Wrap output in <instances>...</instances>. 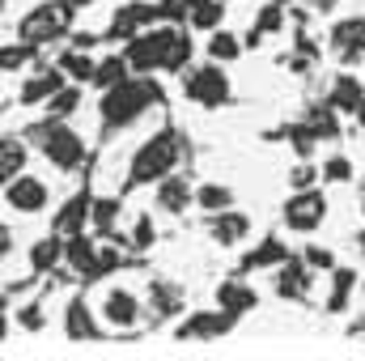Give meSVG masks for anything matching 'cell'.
Here are the masks:
<instances>
[{
    "instance_id": "cell-2",
    "label": "cell",
    "mask_w": 365,
    "mask_h": 361,
    "mask_svg": "<svg viewBox=\"0 0 365 361\" xmlns=\"http://www.w3.org/2000/svg\"><path fill=\"white\" fill-rule=\"evenodd\" d=\"M179 153H182V141H179L175 128L153 132V136L136 149V158H132V166H128V187H145V183L166 179V175L179 166Z\"/></svg>"
},
{
    "instance_id": "cell-37",
    "label": "cell",
    "mask_w": 365,
    "mask_h": 361,
    "mask_svg": "<svg viewBox=\"0 0 365 361\" xmlns=\"http://www.w3.org/2000/svg\"><path fill=\"white\" fill-rule=\"evenodd\" d=\"M17 323H21L26 332H43V306H38V302H26V306L17 310Z\"/></svg>"
},
{
    "instance_id": "cell-3",
    "label": "cell",
    "mask_w": 365,
    "mask_h": 361,
    "mask_svg": "<svg viewBox=\"0 0 365 361\" xmlns=\"http://www.w3.org/2000/svg\"><path fill=\"white\" fill-rule=\"evenodd\" d=\"M73 13H77V4H73V0H47V4H34V9L21 17L17 39H21V43H30V47L56 43V39H64V34L73 30Z\"/></svg>"
},
{
    "instance_id": "cell-25",
    "label": "cell",
    "mask_w": 365,
    "mask_h": 361,
    "mask_svg": "<svg viewBox=\"0 0 365 361\" xmlns=\"http://www.w3.org/2000/svg\"><path fill=\"white\" fill-rule=\"evenodd\" d=\"M242 56V43H238V34H230V30H208V60H217V64H230V60H238Z\"/></svg>"
},
{
    "instance_id": "cell-9",
    "label": "cell",
    "mask_w": 365,
    "mask_h": 361,
    "mask_svg": "<svg viewBox=\"0 0 365 361\" xmlns=\"http://www.w3.org/2000/svg\"><path fill=\"white\" fill-rule=\"evenodd\" d=\"M310 280H314V268L306 264V260H280V268H276V293L284 298V302H302V298H310Z\"/></svg>"
},
{
    "instance_id": "cell-29",
    "label": "cell",
    "mask_w": 365,
    "mask_h": 361,
    "mask_svg": "<svg viewBox=\"0 0 365 361\" xmlns=\"http://www.w3.org/2000/svg\"><path fill=\"white\" fill-rule=\"evenodd\" d=\"M43 106H47V119H68V115H73V111L81 106V90L64 81V86H60V90L51 93V98H47Z\"/></svg>"
},
{
    "instance_id": "cell-21",
    "label": "cell",
    "mask_w": 365,
    "mask_h": 361,
    "mask_svg": "<svg viewBox=\"0 0 365 361\" xmlns=\"http://www.w3.org/2000/svg\"><path fill=\"white\" fill-rule=\"evenodd\" d=\"M225 21V0H187V26L191 30H217Z\"/></svg>"
},
{
    "instance_id": "cell-4",
    "label": "cell",
    "mask_w": 365,
    "mask_h": 361,
    "mask_svg": "<svg viewBox=\"0 0 365 361\" xmlns=\"http://www.w3.org/2000/svg\"><path fill=\"white\" fill-rule=\"evenodd\" d=\"M187 77H182V93L191 98V102H200V106H208V111H217V106H225L230 102V77H225V68L212 60V64H187L182 68Z\"/></svg>"
},
{
    "instance_id": "cell-7",
    "label": "cell",
    "mask_w": 365,
    "mask_h": 361,
    "mask_svg": "<svg viewBox=\"0 0 365 361\" xmlns=\"http://www.w3.org/2000/svg\"><path fill=\"white\" fill-rule=\"evenodd\" d=\"M123 60H128V68L140 73V77L158 73V68H162V26L136 30V34L128 39V47H123Z\"/></svg>"
},
{
    "instance_id": "cell-27",
    "label": "cell",
    "mask_w": 365,
    "mask_h": 361,
    "mask_svg": "<svg viewBox=\"0 0 365 361\" xmlns=\"http://www.w3.org/2000/svg\"><path fill=\"white\" fill-rule=\"evenodd\" d=\"M21 166H26V145L13 136H0V183L21 175Z\"/></svg>"
},
{
    "instance_id": "cell-12",
    "label": "cell",
    "mask_w": 365,
    "mask_h": 361,
    "mask_svg": "<svg viewBox=\"0 0 365 361\" xmlns=\"http://www.w3.org/2000/svg\"><path fill=\"white\" fill-rule=\"evenodd\" d=\"M102 319L110 327H136L140 323V298L132 289H110L102 298Z\"/></svg>"
},
{
    "instance_id": "cell-30",
    "label": "cell",
    "mask_w": 365,
    "mask_h": 361,
    "mask_svg": "<svg viewBox=\"0 0 365 361\" xmlns=\"http://www.w3.org/2000/svg\"><path fill=\"white\" fill-rule=\"evenodd\" d=\"M123 77H132V68H128V60L123 56H110V60H102V64H93V86L98 90H110V86H119Z\"/></svg>"
},
{
    "instance_id": "cell-39",
    "label": "cell",
    "mask_w": 365,
    "mask_h": 361,
    "mask_svg": "<svg viewBox=\"0 0 365 361\" xmlns=\"http://www.w3.org/2000/svg\"><path fill=\"white\" fill-rule=\"evenodd\" d=\"M310 268H336V260H331V251H323V247H310L306 255H302Z\"/></svg>"
},
{
    "instance_id": "cell-14",
    "label": "cell",
    "mask_w": 365,
    "mask_h": 361,
    "mask_svg": "<svg viewBox=\"0 0 365 361\" xmlns=\"http://www.w3.org/2000/svg\"><path fill=\"white\" fill-rule=\"evenodd\" d=\"M208 234H212L217 247H238V243L251 234V221H247L242 213H234V208H221V213H212Z\"/></svg>"
},
{
    "instance_id": "cell-34",
    "label": "cell",
    "mask_w": 365,
    "mask_h": 361,
    "mask_svg": "<svg viewBox=\"0 0 365 361\" xmlns=\"http://www.w3.org/2000/svg\"><path fill=\"white\" fill-rule=\"evenodd\" d=\"M115 213H119V200H90V221L98 234H106L115 225Z\"/></svg>"
},
{
    "instance_id": "cell-24",
    "label": "cell",
    "mask_w": 365,
    "mask_h": 361,
    "mask_svg": "<svg viewBox=\"0 0 365 361\" xmlns=\"http://www.w3.org/2000/svg\"><path fill=\"white\" fill-rule=\"evenodd\" d=\"M60 260H64V238H60V234H51V238H38V243L30 247V268H34V272L56 268Z\"/></svg>"
},
{
    "instance_id": "cell-20",
    "label": "cell",
    "mask_w": 365,
    "mask_h": 361,
    "mask_svg": "<svg viewBox=\"0 0 365 361\" xmlns=\"http://www.w3.org/2000/svg\"><path fill=\"white\" fill-rule=\"evenodd\" d=\"M86 221H90V195L81 191V195H73V200L60 208V217H56V234H60V238L81 234V230H86Z\"/></svg>"
},
{
    "instance_id": "cell-23",
    "label": "cell",
    "mask_w": 365,
    "mask_h": 361,
    "mask_svg": "<svg viewBox=\"0 0 365 361\" xmlns=\"http://www.w3.org/2000/svg\"><path fill=\"white\" fill-rule=\"evenodd\" d=\"M64 332H68V340H93V336H98V327H93V319H90V306H86L81 298H73V302H68Z\"/></svg>"
},
{
    "instance_id": "cell-33",
    "label": "cell",
    "mask_w": 365,
    "mask_h": 361,
    "mask_svg": "<svg viewBox=\"0 0 365 361\" xmlns=\"http://www.w3.org/2000/svg\"><path fill=\"white\" fill-rule=\"evenodd\" d=\"M30 56H34V47H30V43L0 47V73H17V68H26V64H30Z\"/></svg>"
},
{
    "instance_id": "cell-13",
    "label": "cell",
    "mask_w": 365,
    "mask_h": 361,
    "mask_svg": "<svg viewBox=\"0 0 365 361\" xmlns=\"http://www.w3.org/2000/svg\"><path fill=\"white\" fill-rule=\"evenodd\" d=\"M191 34L179 26H162V73H182L191 64Z\"/></svg>"
},
{
    "instance_id": "cell-41",
    "label": "cell",
    "mask_w": 365,
    "mask_h": 361,
    "mask_svg": "<svg viewBox=\"0 0 365 361\" xmlns=\"http://www.w3.org/2000/svg\"><path fill=\"white\" fill-rule=\"evenodd\" d=\"M4 332H9V319H4V302H0V340H4Z\"/></svg>"
},
{
    "instance_id": "cell-38",
    "label": "cell",
    "mask_w": 365,
    "mask_h": 361,
    "mask_svg": "<svg viewBox=\"0 0 365 361\" xmlns=\"http://www.w3.org/2000/svg\"><path fill=\"white\" fill-rule=\"evenodd\" d=\"M132 243H136L140 251L153 243V221H149V217H140V221H136V230H132Z\"/></svg>"
},
{
    "instance_id": "cell-19",
    "label": "cell",
    "mask_w": 365,
    "mask_h": 361,
    "mask_svg": "<svg viewBox=\"0 0 365 361\" xmlns=\"http://www.w3.org/2000/svg\"><path fill=\"white\" fill-rule=\"evenodd\" d=\"M365 98V86L353 77V73H344V77H336V86H331V98H327V106L336 111V115H357V106H361Z\"/></svg>"
},
{
    "instance_id": "cell-35",
    "label": "cell",
    "mask_w": 365,
    "mask_h": 361,
    "mask_svg": "<svg viewBox=\"0 0 365 361\" xmlns=\"http://www.w3.org/2000/svg\"><path fill=\"white\" fill-rule=\"evenodd\" d=\"M319 175H323L327 183H349V179H353V162H349L344 153H336V158H327V162H323V171H319Z\"/></svg>"
},
{
    "instance_id": "cell-36",
    "label": "cell",
    "mask_w": 365,
    "mask_h": 361,
    "mask_svg": "<svg viewBox=\"0 0 365 361\" xmlns=\"http://www.w3.org/2000/svg\"><path fill=\"white\" fill-rule=\"evenodd\" d=\"M280 21H284L280 4H264V13H259V21H255V39H259V34H272V30H280Z\"/></svg>"
},
{
    "instance_id": "cell-10",
    "label": "cell",
    "mask_w": 365,
    "mask_h": 361,
    "mask_svg": "<svg viewBox=\"0 0 365 361\" xmlns=\"http://www.w3.org/2000/svg\"><path fill=\"white\" fill-rule=\"evenodd\" d=\"M331 51H336L344 64L365 60V17H344V21L331 26Z\"/></svg>"
},
{
    "instance_id": "cell-15",
    "label": "cell",
    "mask_w": 365,
    "mask_h": 361,
    "mask_svg": "<svg viewBox=\"0 0 365 361\" xmlns=\"http://www.w3.org/2000/svg\"><path fill=\"white\" fill-rule=\"evenodd\" d=\"M255 302H259V293H255L247 280H225V285L217 289V306H221V310H230L234 319L251 315V310H255Z\"/></svg>"
},
{
    "instance_id": "cell-16",
    "label": "cell",
    "mask_w": 365,
    "mask_h": 361,
    "mask_svg": "<svg viewBox=\"0 0 365 361\" xmlns=\"http://www.w3.org/2000/svg\"><path fill=\"white\" fill-rule=\"evenodd\" d=\"M191 200H195L191 183L179 179L175 171H170L166 179H158V208H162V213H187V208H191Z\"/></svg>"
},
{
    "instance_id": "cell-32",
    "label": "cell",
    "mask_w": 365,
    "mask_h": 361,
    "mask_svg": "<svg viewBox=\"0 0 365 361\" xmlns=\"http://www.w3.org/2000/svg\"><path fill=\"white\" fill-rule=\"evenodd\" d=\"M280 260H284V247H280L276 238H264L259 251L247 255V268H272V264H280Z\"/></svg>"
},
{
    "instance_id": "cell-17",
    "label": "cell",
    "mask_w": 365,
    "mask_h": 361,
    "mask_svg": "<svg viewBox=\"0 0 365 361\" xmlns=\"http://www.w3.org/2000/svg\"><path fill=\"white\" fill-rule=\"evenodd\" d=\"M149 21H158V9L153 4H123L110 21V39H132L136 30H145Z\"/></svg>"
},
{
    "instance_id": "cell-6",
    "label": "cell",
    "mask_w": 365,
    "mask_h": 361,
    "mask_svg": "<svg viewBox=\"0 0 365 361\" xmlns=\"http://www.w3.org/2000/svg\"><path fill=\"white\" fill-rule=\"evenodd\" d=\"M323 221H327V195L319 187H297L284 200V225L293 234H314Z\"/></svg>"
},
{
    "instance_id": "cell-44",
    "label": "cell",
    "mask_w": 365,
    "mask_h": 361,
    "mask_svg": "<svg viewBox=\"0 0 365 361\" xmlns=\"http://www.w3.org/2000/svg\"><path fill=\"white\" fill-rule=\"evenodd\" d=\"M0 9H4V0H0Z\"/></svg>"
},
{
    "instance_id": "cell-18",
    "label": "cell",
    "mask_w": 365,
    "mask_h": 361,
    "mask_svg": "<svg viewBox=\"0 0 365 361\" xmlns=\"http://www.w3.org/2000/svg\"><path fill=\"white\" fill-rule=\"evenodd\" d=\"M64 260L73 264V272H81V276H98V247H93V238L86 234H68V243H64Z\"/></svg>"
},
{
    "instance_id": "cell-26",
    "label": "cell",
    "mask_w": 365,
    "mask_h": 361,
    "mask_svg": "<svg viewBox=\"0 0 365 361\" xmlns=\"http://www.w3.org/2000/svg\"><path fill=\"white\" fill-rule=\"evenodd\" d=\"M353 289H357V272H353V268H336V272H331V298H327V310H331V315H340V310L349 306Z\"/></svg>"
},
{
    "instance_id": "cell-40",
    "label": "cell",
    "mask_w": 365,
    "mask_h": 361,
    "mask_svg": "<svg viewBox=\"0 0 365 361\" xmlns=\"http://www.w3.org/2000/svg\"><path fill=\"white\" fill-rule=\"evenodd\" d=\"M314 175H319L314 166H297L293 171V187H314Z\"/></svg>"
},
{
    "instance_id": "cell-42",
    "label": "cell",
    "mask_w": 365,
    "mask_h": 361,
    "mask_svg": "<svg viewBox=\"0 0 365 361\" xmlns=\"http://www.w3.org/2000/svg\"><path fill=\"white\" fill-rule=\"evenodd\" d=\"M357 123L365 128V98H361V106H357Z\"/></svg>"
},
{
    "instance_id": "cell-1",
    "label": "cell",
    "mask_w": 365,
    "mask_h": 361,
    "mask_svg": "<svg viewBox=\"0 0 365 361\" xmlns=\"http://www.w3.org/2000/svg\"><path fill=\"white\" fill-rule=\"evenodd\" d=\"M153 102H162V90L149 81V77H123L119 86H110V90H102V123L106 128H128V123H136Z\"/></svg>"
},
{
    "instance_id": "cell-28",
    "label": "cell",
    "mask_w": 365,
    "mask_h": 361,
    "mask_svg": "<svg viewBox=\"0 0 365 361\" xmlns=\"http://www.w3.org/2000/svg\"><path fill=\"white\" fill-rule=\"evenodd\" d=\"M195 204L204 213H221V208H234V191L225 183H204V187H195Z\"/></svg>"
},
{
    "instance_id": "cell-11",
    "label": "cell",
    "mask_w": 365,
    "mask_h": 361,
    "mask_svg": "<svg viewBox=\"0 0 365 361\" xmlns=\"http://www.w3.org/2000/svg\"><path fill=\"white\" fill-rule=\"evenodd\" d=\"M234 323H238V319H234L230 310H195V315L179 327V340H217V336H225Z\"/></svg>"
},
{
    "instance_id": "cell-43",
    "label": "cell",
    "mask_w": 365,
    "mask_h": 361,
    "mask_svg": "<svg viewBox=\"0 0 365 361\" xmlns=\"http://www.w3.org/2000/svg\"><path fill=\"white\" fill-rule=\"evenodd\" d=\"M73 4H86V0H73Z\"/></svg>"
},
{
    "instance_id": "cell-22",
    "label": "cell",
    "mask_w": 365,
    "mask_h": 361,
    "mask_svg": "<svg viewBox=\"0 0 365 361\" xmlns=\"http://www.w3.org/2000/svg\"><path fill=\"white\" fill-rule=\"evenodd\" d=\"M64 81H68V77H64V73H60V64H56V68H47V73H38L34 81H26V86H21V102H26V106H34V102H47V98L60 90Z\"/></svg>"
},
{
    "instance_id": "cell-5",
    "label": "cell",
    "mask_w": 365,
    "mask_h": 361,
    "mask_svg": "<svg viewBox=\"0 0 365 361\" xmlns=\"http://www.w3.org/2000/svg\"><path fill=\"white\" fill-rule=\"evenodd\" d=\"M38 145L47 153V162H56V171H77L86 162V145L73 128H64L60 119H47L38 128Z\"/></svg>"
},
{
    "instance_id": "cell-31",
    "label": "cell",
    "mask_w": 365,
    "mask_h": 361,
    "mask_svg": "<svg viewBox=\"0 0 365 361\" xmlns=\"http://www.w3.org/2000/svg\"><path fill=\"white\" fill-rule=\"evenodd\" d=\"M60 73L68 77V81H90L93 77V60L86 47H73V51H64L60 56Z\"/></svg>"
},
{
    "instance_id": "cell-8",
    "label": "cell",
    "mask_w": 365,
    "mask_h": 361,
    "mask_svg": "<svg viewBox=\"0 0 365 361\" xmlns=\"http://www.w3.org/2000/svg\"><path fill=\"white\" fill-rule=\"evenodd\" d=\"M4 200H9L17 213H43L47 200H51V191H47V183L34 179V175H13L9 187H4Z\"/></svg>"
}]
</instances>
